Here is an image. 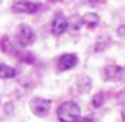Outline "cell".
Returning <instances> with one entry per match:
<instances>
[{
  "label": "cell",
  "mask_w": 125,
  "mask_h": 122,
  "mask_svg": "<svg viewBox=\"0 0 125 122\" xmlns=\"http://www.w3.org/2000/svg\"><path fill=\"white\" fill-rule=\"evenodd\" d=\"M69 29V19L63 16V14H57L52 21V33L55 36H60L63 35L65 31Z\"/></svg>",
  "instance_id": "cell-5"
},
{
  "label": "cell",
  "mask_w": 125,
  "mask_h": 122,
  "mask_svg": "<svg viewBox=\"0 0 125 122\" xmlns=\"http://www.w3.org/2000/svg\"><path fill=\"white\" fill-rule=\"evenodd\" d=\"M0 47H2V50L4 52H7V53H10L12 50H14V47H12V40L10 38H2V43H0Z\"/></svg>",
  "instance_id": "cell-14"
},
{
  "label": "cell",
  "mask_w": 125,
  "mask_h": 122,
  "mask_svg": "<svg viewBox=\"0 0 125 122\" xmlns=\"http://www.w3.org/2000/svg\"><path fill=\"white\" fill-rule=\"evenodd\" d=\"M120 74H122V67L115 65V64H110L104 67L103 71V76L106 81H115V79H120Z\"/></svg>",
  "instance_id": "cell-7"
},
{
  "label": "cell",
  "mask_w": 125,
  "mask_h": 122,
  "mask_svg": "<svg viewBox=\"0 0 125 122\" xmlns=\"http://www.w3.org/2000/svg\"><path fill=\"white\" fill-rule=\"evenodd\" d=\"M116 33H118V35H120V36H125V26H120V28H118V31H116Z\"/></svg>",
  "instance_id": "cell-16"
},
{
  "label": "cell",
  "mask_w": 125,
  "mask_h": 122,
  "mask_svg": "<svg viewBox=\"0 0 125 122\" xmlns=\"http://www.w3.org/2000/svg\"><path fill=\"white\" fill-rule=\"evenodd\" d=\"M34 38H36V35H34V31H33L31 26L22 24V26L19 28V31H17V40H19V45H21V47H29V45H33V43H34Z\"/></svg>",
  "instance_id": "cell-3"
},
{
  "label": "cell",
  "mask_w": 125,
  "mask_h": 122,
  "mask_svg": "<svg viewBox=\"0 0 125 122\" xmlns=\"http://www.w3.org/2000/svg\"><path fill=\"white\" fill-rule=\"evenodd\" d=\"M103 103H104V93H96V95L93 96V100H91V105H93L94 108H99Z\"/></svg>",
  "instance_id": "cell-12"
},
{
  "label": "cell",
  "mask_w": 125,
  "mask_h": 122,
  "mask_svg": "<svg viewBox=\"0 0 125 122\" xmlns=\"http://www.w3.org/2000/svg\"><path fill=\"white\" fill-rule=\"evenodd\" d=\"M29 107H31V112H33L34 115L43 117V115L48 113V110H50V107H52V101L46 100V98L36 96V98H33V100L29 101Z\"/></svg>",
  "instance_id": "cell-2"
},
{
  "label": "cell",
  "mask_w": 125,
  "mask_h": 122,
  "mask_svg": "<svg viewBox=\"0 0 125 122\" xmlns=\"http://www.w3.org/2000/svg\"><path fill=\"white\" fill-rule=\"evenodd\" d=\"M50 2H60V0H50Z\"/></svg>",
  "instance_id": "cell-18"
},
{
  "label": "cell",
  "mask_w": 125,
  "mask_h": 122,
  "mask_svg": "<svg viewBox=\"0 0 125 122\" xmlns=\"http://www.w3.org/2000/svg\"><path fill=\"white\" fill-rule=\"evenodd\" d=\"M57 117L60 122H84L81 119V107L75 101H63L57 108Z\"/></svg>",
  "instance_id": "cell-1"
},
{
  "label": "cell",
  "mask_w": 125,
  "mask_h": 122,
  "mask_svg": "<svg viewBox=\"0 0 125 122\" xmlns=\"http://www.w3.org/2000/svg\"><path fill=\"white\" fill-rule=\"evenodd\" d=\"M82 24H84V21L79 16H74L72 19H69V29H72V31H79L82 28Z\"/></svg>",
  "instance_id": "cell-11"
},
{
  "label": "cell",
  "mask_w": 125,
  "mask_h": 122,
  "mask_svg": "<svg viewBox=\"0 0 125 122\" xmlns=\"http://www.w3.org/2000/svg\"><path fill=\"white\" fill-rule=\"evenodd\" d=\"M89 2H98V0H89Z\"/></svg>",
  "instance_id": "cell-19"
},
{
  "label": "cell",
  "mask_w": 125,
  "mask_h": 122,
  "mask_svg": "<svg viewBox=\"0 0 125 122\" xmlns=\"http://www.w3.org/2000/svg\"><path fill=\"white\" fill-rule=\"evenodd\" d=\"M40 9L38 4L34 2H28V0H17L12 4V12L16 14H34Z\"/></svg>",
  "instance_id": "cell-4"
},
{
  "label": "cell",
  "mask_w": 125,
  "mask_h": 122,
  "mask_svg": "<svg viewBox=\"0 0 125 122\" xmlns=\"http://www.w3.org/2000/svg\"><path fill=\"white\" fill-rule=\"evenodd\" d=\"M120 79L125 81V67H122V74H120Z\"/></svg>",
  "instance_id": "cell-17"
},
{
  "label": "cell",
  "mask_w": 125,
  "mask_h": 122,
  "mask_svg": "<svg viewBox=\"0 0 125 122\" xmlns=\"http://www.w3.org/2000/svg\"><path fill=\"white\" fill-rule=\"evenodd\" d=\"M17 74V71L10 65H5V64H0V79H10Z\"/></svg>",
  "instance_id": "cell-10"
},
{
  "label": "cell",
  "mask_w": 125,
  "mask_h": 122,
  "mask_svg": "<svg viewBox=\"0 0 125 122\" xmlns=\"http://www.w3.org/2000/svg\"><path fill=\"white\" fill-rule=\"evenodd\" d=\"M116 100H118V103H120V105H123V107H125V89H122V91L118 93V98H116Z\"/></svg>",
  "instance_id": "cell-15"
},
{
  "label": "cell",
  "mask_w": 125,
  "mask_h": 122,
  "mask_svg": "<svg viewBox=\"0 0 125 122\" xmlns=\"http://www.w3.org/2000/svg\"><path fill=\"white\" fill-rule=\"evenodd\" d=\"M108 45H110V38H108V36H101V38L98 40V43H96L94 50H96V52H101V50H104Z\"/></svg>",
  "instance_id": "cell-13"
},
{
  "label": "cell",
  "mask_w": 125,
  "mask_h": 122,
  "mask_svg": "<svg viewBox=\"0 0 125 122\" xmlns=\"http://www.w3.org/2000/svg\"><path fill=\"white\" fill-rule=\"evenodd\" d=\"M91 77L89 76H79L77 77V83H75V89L79 93H87L91 89Z\"/></svg>",
  "instance_id": "cell-8"
},
{
  "label": "cell",
  "mask_w": 125,
  "mask_h": 122,
  "mask_svg": "<svg viewBox=\"0 0 125 122\" xmlns=\"http://www.w3.org/2000/svg\"><path fill=\"white\" fill-rule=\"evenodd\" d=\"M82 21H84V24L87 28H96L99 24V16L96 12H87V14L82 16Z\"/></svg>",
  "instance_id": "cell-9"
},
{
  "label": "cell",
  "mask_w": 125,
  "mask_h": 122,
  "mask_svg": "<svg viewBox=\"0 0 125 122\" xmlns=\"http://www.w3.org/2000/svg\"><path fill=\"white\" fill-rule=\"evenodd\" d=\"M77 65V55L75 53H63L60 59H58V71L63 72V71H70Z\"/></svg>",
  "instance_id": "cell-6"
}]
</instances>
